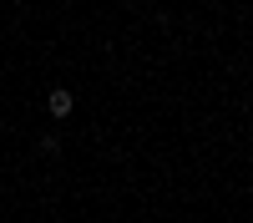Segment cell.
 Instances as JSON below:
<instances>
[{
    "label": "cell",
    "instance_id": "6da1fadb",
    "mask_svg": "<svg viewBox=\"0 0 253 223\" xmlns=\"http://www.w3.org/2000/svg\"><path fill=\"white\" fill-rule=\"evenodd\" d=\"M46 107H51V117H71V107H76V96H71L66 87H56V91L46 96Z\"/></svg>",
    "mask_w": 253,
    "mask_h": 223
}]
</instances>
